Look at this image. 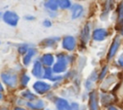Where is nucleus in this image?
Wrapping results in <instances>:
<instances>
[{"label":"nucleus","instance_id":"obj_23","mask_svg":"<svg viewBox=\"0 0 123 110\" xmlns=\"http://www.w3.org/2000/svg\"><path fill=\"white\" fill-rule=\"evenodd\" d=\"M106 71H107V67H105V68H104V69L102 70V73H101V75H100V78H101V79L104 77V75H105Z\"/></svg>","mask_w":123,"mask_h":110},{"label":"nucleus","instance_id":"obj_4","mask_svg":"<svg viewBox=\"0 0 123 110\" xmlns=\"http://www.w3.org/2000/svg\"><path fill=\"white\" fill-rule=\"evenodd\" d=\"M34 89L38 94H44L50 89V85L45 82H42V81H37L34 84Z\"/></svg>","mask_w":123,"mask_h":110},{"label":"nucleus","instance_id":"obj_10","mask_svg":"<svg viewBox=\"0 0 123 110\" xmlns=\"http://www.w3.org/2000/svg\"><path fill=\"white\" fill-rule=\"evenodd\" d=\"M56 105L59 110H69V104L63 98H58L56 100Z\"/></svg>","mask_w":123,"mask_h":110},{"label":"nucleus","instance_id":"obj_17","mask_svg":"<svg viewBox=\"0 0 123 110\" xmlns=\"http://www.w3.org/2000/svg\"><path fill=\"white\" fill-rule=\"evenodd\" d=\"M45 6L47 8H49L50 10L55 11L58 8V2L57 1H47V2H45Z\"/></svg>","mask_w":123,"mask_h":110},{"label":"nucleus","instance_id":"obj_15","mask_svg":"<svg viewBox=\"0 0 123 110\" xmlns=\"http://www.w3.org/2000/svg\"><path fill=\"white\" fill-rule=\"evenodd\" d=\"M42 62L46 66H51L53 64V62H54V57L51 54H45L42 57Z\"/></svg>","mask_w":123,"mask_h":110},{"label":"nucleus","instance_id":"obj_29","mask_svg":"<svg viewBox=\"0 0 123 110\" xmlns=\"http://www.w3.org/2000/svg\"><path fill=\"white\" fill-rule=\"evenodd\" d=\"M2 110H7V109H2Z\"/></svg>","mask_w":123,"mask_h":110},{"label":"nucleus","instance_id":"obj_14","mask_svg":"<svg viewBox=\"0 0 123 110\" xmlns=\"http://www.w3.org/2000/svg\"><path fill=\"white\" fill-rule=\"evenodd\" d=\"M35 53H36V50H35V49L28 50L27 53H26V55H25L24 58H23V63H24L25 65H28V64L30 63V61H31V58L34 56Z\"/></svg>","mask_w":123,"mask_h":110},{"label":"nucleus","instance_id":"obj_1","mask_svg":"<svg viewBox=\"0 0 123 110\" xmlns=\"http://www.w3.org/2000/svg\"><path fill=\"white\" fill-rule=\"evenodd\" d=\"M3 18L5 20V22H7L8 24L12 25V26H15L18 22V15L15 13L12 12H6L3 15Z\"/></svg>","mask_w":123,"mask_h":110},{"label":"nucleus","instance_id":"obj_6","mask_svg":"<svg viewBox=\"0 0 123 110\" xmlns=\"http://www.w3.org/2000/svg\"><path fill=\"white\" fill-rule=\"evenodd\" d=\"M107 35H108V33H107L106 30H104V29H96V30H94V32L92 34V37H93V39L95 41H103L107 37Z\"/></svg>","mask_w":123,"mask_h":110},{"label":"nucleus","instance_id":"obj_21","mask_svg":"<svg viewBox=\"0 0 123 110\" xmlns=\"http://www.w3.org/2000/svg\"><path fill=\"white\" fill-rule=\"evenodd\" d=\"M51 73H52V70H51L49 68L45 69V77H47V78H51V75H52Z\"/></svg>","mask_w":123,"mask_h":110},{"label":"nucleus","instance_id":"obj_2","mask_svg":"<svg viewBox=\"0 0 123 110\" xmlns=\"http://www.w3.org/2000/svg\"><path fill=\"white\" fill-rule=\"evenodd\" d=\"M65 69H66V60H65L64 56L60 55L59 59H58V62L53 67V71L56 72V73H59V72H62Z\"/></svg>","mask_w":123,"mask_h":110},{"label":"nucleus","instance_id":"obj_7","mask_svg":"<svg viewBox=\"0 0 123 110\" xmlns=\"http://www.w3.org/2000/svg\"><path fill=\"white\" fill-rule=\"evenodd\" d=\"M119 44H120V41H119L118 38H116V39L113 41V42L111 43V48H110V50H109V53H108V58H109V59H110L111 57H112V56L116 53V51H117V49H118V47H119Z\"/></svg>","mask_w":123,"mask_h":110},{"label":"nucleus","instance_id":"obj_11","mask_svg":"<svg viewBox=\"0 0 123 110\" xmlns=\"http://www.w3.org/2000/svg\"><path fill=\"white\" fill-rule=\"evenodd\" d=\"M32 73L35 76H41L42 75V67H41V64L39 62H36L34 64V67H33V69H32Z\"/></svg>","mask_w":123,"mask_h":110},{"label":"nucleus","instance_id":"obj_5","mask_svg":"<svg viewBox=\"0 0 123 110\" xmlns=\"http://www.w3.org/2000/svg\"><path fill=\"white\" fill-rule=\"evenodd\" d=\"M62 46L67 50H73L75 47V39L71 36H67L62 40Z\"/></svg>","mask_w":123,"mask_h":110},{"label":"nucleus","instance_id":"obj_13","mask_svg":"<svg viewBox=\"0 0 123 110\" xmlns=\"http://www.w3.org/2000/svg\"><path fill=\"white\" fill-rule=\"evenodd\" d=\"M88 39H89V24H86V26L84 27L83 32H82V40L86 43V42H87Z\"/></svg>","mask_w":123,"mask_h":110},{"label":"nucleus","instance_id":"obj_22","mask_svg":"<svg viewBox=\"0 0 123 110\" xmlns=\"http://www.w3.org/2000/svg\"><path fill=\"white\" fill-rule=\"evenodd\" d=\"M70 110H79V106L77 103H72L70 106Z\"/></svg>","mask_w":123,"mask_h":110},{"label":"nucleus","instance_id":"obj_20","mask_svg":"<svg viewBox=\"0 0 123 110\" xmlns=\"http://www.w3.org/2000/svg\"><path fill=\"white\" fill-rule=\"evenodd\" d=\"M29 80H30V77L28 75H26V74H23V76H22V83L24 85H26L29 82Z\"/></svg>","mask_w":123,"mask_h":110},{"label":"nucleus","instance_id":"obj_3","mask_svg":"<svg viewBox=\"0 0 123 110\" xmlns=\"http://www.w3.org/2000/svg\"><path fill=\"white\" fill-rule=\"evenodd\" d=\"M2 80L10 87H14L16 85V76L12 73H3L2 74Z\"/></svg>","mask_w":123,"mask_h":110},{"label":"nucleus","instance_id":"obj_8","mask_svg":"<svg viewBox=\"0 0 123 110\" xmlns=\"http://www.w3.org/2000/svg\"><path fill=\"white\" fill-rule=\"evenodd\" d=\"M89 108L90 110H97V97H96V93L91 92L89 95Z\"/></svg>","mask_w":123,"mask_h":110},{"label":"nucleus","instance_id":"obj_24","mask_svg":"<svg viewBox=\"0 0 123 110\" xmlns=\"http://www.w3.org/2000/svg\"><path fill=\"white\" fill-rule=\"evenodd\" d=\"M43 24H44L45 26H48V27H49V26H51V23H50L48 20H45V21L43 22Z\"/></svg>","mask_w":123,"mask_h":110},{"label":"nucleus","instance_id":"obj_28","mask_svg":"<svg viewBox=\"0 0 123 110\" xmlns=\"http://www.w3.org/2000/svg\"><path fill=\"white\" fill-rule=\"evenodd\" d=\"M2 90H3V88H2V85L0 84V91H2Z\"/></svg>","mask_w":123,"mask_h":110},{"label":"nucleus","instance_id":"obj_9","mask_svg":"<svg viewBox=\"0 0 123 110\" xmlns=\"http://www.w3.org/2000/svg\"><path fill=\"white\" fill-rule=\"evenodd\" d=\"M84 12V9L81 5H74L72 7V18H78L79 16L82 15Z\"/></svg>","mask_w":123,"mask_h":110},{"label":"nucleus","instance_id":"obj_12","mask_svg":"<svg viewBox=\"0 0 123 110\" xmlns=\"http://www.w3.org/2000/svg\"><path fill=\"white\" fill-rule=\"evenodd\" d=\"M29 107H31L32 109H36V110H39L41 108H43L44 103L42 100H36V101H32V102H28L27 103Z\"/></svg>","mask_w":123,"mask_h":110},{"label":"nucleus","instance_id":"obj_16","mask_svg":"<svg viewBox=\"0 0 123 110\" xmlns=\"http://www.w3.org/2000/svg\"><path fill=\"white\" fill-rule=\"evenodd\" d=\"M119 12V16H118V23H119V26H120V31H121V34L123 35V5L121 4L120 5V8L118 10Z\"/></svg>","mask_w":123,"mask_h":110},{"label":"nucleus","instance_id":"obj_25","mask_svg":"<svg viewBox=\"0 0 123 110\" xmlns=\"http://www.w3.org/2000/svg\"><path fill=\"white\" fill-rule=\"evenodd\" d=\"M118 63H119V64H120V65H121V66L123 67V59H121V60H119V61H118Z\"/></svg>","mask_w":123,"mask_h":110},{"label":"nucleus","instance_id":"obj_19","mask_svg":"<svg viewBox=\"0 0 123 110\" xmlns=\"http://www.w3.org/2000/svg\"><path fill=\"white\" fill-rule=\"evenodd\" d=\"M59 6L62 9H66V8H69L70 7V2L67 1V0H62V1H59L58 2Z\"/></svg>","mask_w":123,"mask_h":110},{"label":"nucleus","instance_id":"obj_26","mask_svg":"<svg viewBox=\"0 0 123 110\" xmlns=\"http://www.w3.org/2000/svg\"><path fill=\"white\" fill-rule=\"evenodd\" d=\"M109 110H117L115 107H113V106H111L110 108H109Z\"/></svg>","mask_w":123,"mask_h":110},{"label":"nucleus","instance_id":"obj_27","mask_svg":"<svg viewBox=\"0 0 123 110\" xmlns=\"http://www.w3.org/2000/svg\"><path fill=\"white\" fill-rule=\"evenodd\" d=\"M14 110H25V109H23V108H20V107H16Z\"/></svg>","mask_w":123,"mask_h":110},{"label":"nucleus","instance_id":"obj_18","mask_svg":"<svg viewBox=\"0 0 123 110\" xmlns=\"http://www.w3.org/2000/svg\"><path fill=\"white\" fill-rule=\"evenodd\" d=\"M22 96L25 97V98H27V99H31V100H35V99H36L35 95H33V94H32L31 92H29V91H25L24 93H22Z\"/></svg>","mask_w":123,"mask_h":110}]
</instances>
